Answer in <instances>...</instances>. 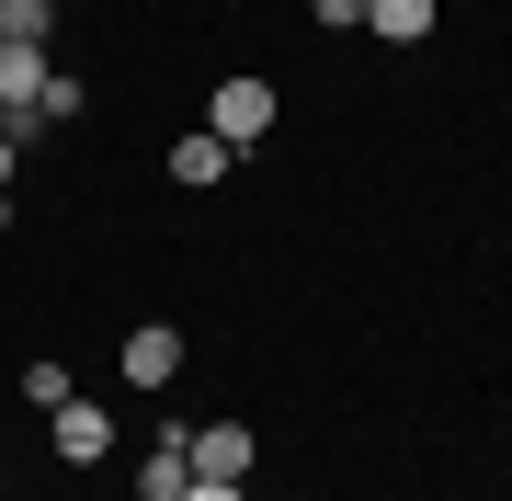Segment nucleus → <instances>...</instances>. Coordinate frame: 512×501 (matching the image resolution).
Returning <instances> with one entry per match:
<instances>
[{"label": "nucleus", "instance_id": "obj_1", "mask_svg": "<svg viewBox=\"0 0 512 501\" xmlns=\"http://www.w3.org/2000/svg\"><path fill=\"white\" fill-rule=\"evenodd\" d=\"M205 126L228 137V149H251V137H274V80H217V92H205Z\"/></svg>", "mask_w": 512, "mask_h": 501}, {"label": "nucleus", "instance_id": "obj_2", "mask_svg": "<svg viewBox=\"0 0 512 501\" xmlns=\"http://www.w3.org/2000/svg\"><path fill=\"white\" fill-rule=\"evenodd\" d=\"M114 376H126V388H148V399H160L171 376H183V331H171V319H137V331L114 342Z\"/></svg>", "mask_w": 512, "mask_h": 501}, {"label": "nucleus", "instance_id": "obj_3", "mask_svg": "<svg viewBox=\"0 0 512 501\" xmlns=\"http://www.w3.org/2000/svg\"><path fill=\"white\" fill-rule=\"evenodd\" d=\"M46 445H57V467H103L114 456V410L103 399H57L46 410Z\"/></svg>", "mask_w": 512, "mask_h": 501}, {"label": "nucleus", "instance_id": "obj_4", "mask_svg": "<svg viewBox=\"0 0 512 501\" xmlns=\"http://www.w3.org/2000/svg\"><path fill=\"white\" fill-rule=\"evenodd\" d=\"M183 445H194V479H251V422H205V433H183Z\"/></svg>", "mask_w": 512, "mask_h": 501}, {"label": "nucleus", "instance_id": "obj_5", "mask_svg": "<svg viewBox=\"0 0 512 501\" xmlns=\"http://www.w3.org/2000/svg\"><path fill=\"white\" fill-rule=\"evenodd\" d=\"M183 490H194V445H183V422H171L160 445L137 456V501H183Z\"/></svg>", "mask_w": 512, "mask_h": 501}, {"label": "nucleus", "instance_id": "obj_6", "mask_svg": "<svg viewBox=\"0 0 512 501\" xmlns=\"http://www.w3.org/2000/svg\"><path fill=\"white\" fill-rule=\"evenodd\" d=\"M228 171H239V149H228L217 126H194V137H171V183H194V194H205V183H228Z\"/></svg>", "mask_w": 512, "mask_h": 501}, {"label": "nucleus", "instance_id": "obj_7", "mask_svg": "<svg viewBox=\"0 0 512 501\" xmlns=\"http://www.w3.org/2000/svg\"><path fill=\"white\" fill-rule=\"evenodd\" d=\"M46 92V46H0V114H35Z\"/></svg>", "mask_w": 512, "mask_h": 501}, {"label": "nucleus", "instance_id": "obj_8", "mask_svg": "<svg viewBox=\"0 0 512 501\" xmlns=\"http://www.w3.org/2000/svg\"><path fill=\"white\" fill-rule=\"evenodd\" d=\"M365 35L376 46H421L433 35V0H365Z\"/></svg>", "mask_w": 512, "mask_h": 501}, {"label": "nucleus", "instance_id": "obj_9", "mask_svg": "<svg viewBox=\"0 0 512 501\" xmlns=\"http://www.w3.org/2000/svg\"><path fill=\"white\" fill-rule=\"evenodd\" d=\"M57 35V0H0V46H46Z\"/></svg>", "mask_w": 512, "mask_h": 501}, {"label": "nucleus", "instance_id": "obj_10", "mask_svg": "<svg viewBox=\"0 0 512 501\" xmlns=\"http://www.w3.org/2000/svg\"><path fill=\"white\" fill-rule=\"evenodd\" d=\"M80 103H92V80H80V69H46V92H35V126H69Z\"/></svg>", "mask_w": 512, "mask_h": 501}, {"label": "nucleus", "instance_id": "obj_11", "mask_svg": "<svg viewBox=\"0 0 512 501\" xmlns=\"http://www.w3.org/2000/svg\"><path fill=\"white\" fill-rule=\"evenodd\" d=\"M57 399H80V376L57 365V353H35V365H23V410H57Z\"/></svg>", "mask_w": 512, "mask_h": 501}, {"label": "nucleus", "instance_id": "obj_12", "mask_svg": "<svg viewBox=\"0 0 512 501\" xmlns=\"http://www.w3.org/2000/svg\"><path fill=\"white\" fill-rule=\"evenodd\" d=\"M308 12L330 23V35H353V23H365V0H308Z\"/></svg>", "mask_w": 512, "mask_h": 501}, {"label": "nucleus", "instance_id": "obj_13", "mask_svg": "<svg viewBox=\"0 0 512 501\" xmlns=\"http://www.w3.org/2000/svg\"><path fill=\"white\" fill-rule=\"evenodd\" d=\"M183 501H251V490H239V479H194Z\"/></svg>", "mask_w": 512, "mask_h": 501}, {"label": "nucleus", "instance_id": "obj_14", "mask_svg": "<svg viewBox=\"0 0 512 501\" xmlns=\"http://www.w3.org/2000/svg\"><path fill=\"white\" fill-rule=\"evenodd\" d=\"M0 490H12V479H0Z\"/></svg>", "mask_w": 512, "mask_h": 501}]
</instances>
